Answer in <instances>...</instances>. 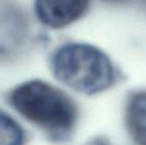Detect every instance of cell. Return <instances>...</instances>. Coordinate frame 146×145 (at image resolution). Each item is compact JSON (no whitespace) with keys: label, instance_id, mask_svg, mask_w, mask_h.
<instances>
[{"label":"cell","instance_id":"cell-1","mask_svg":"<svg viewBox=\"0 0 146 145\" xmlns=\"http://www.w3.org/2000/svg\"><path fill=\"white\" fill-rule=\"evenodd\" d=\"M10 102L25 118L51 134H67L76 123L77 109L71 98L48 82L19 85L13 90Z\"/></svg>","mask_w":146,"mask_h":145},{"label":"cell","instance_id":"cell-2","mask_svg":"<svg viewBox=\"0 0 146 145\" xmlns=\"http://www.w3.org/2000/svg\"><path fill=\"white\" fill-rule=\"evenodd\" d=\"M51 68L55 77L76 91L95 94L108 89L114 78L109 58L86 44H67L54 53Z\"/></svg>","mask_w":146,"mask_h":145},{"label":"cell","instance_id":"cell-3","mask_svg":"<svg viewBox=\"0 0 146 145\" xmlns=\"http://www.w3.org/2000/svg\"><path fill=\"white\" fill-rule=\"evenodd\" d=\"M90 0H36V13L44 25L62 28L81 18Z\"/></svg>","mask_w":146,"mask_h":145},{"label":"cell","instance_id":"cell-4","mask_svg":"<svg viewBox=\"0 0 146 145\" xmlns=\"http://www.w3.org/2000/svg\"><path fill=\"white\" fill-rule=\"evenodd\" d=\"M127 127L140 145H146V91L137 92L129 99L126 110Z\"/></svg>","mask_w":146,"mask_h":145},{"label":"cell","instance_id":"cell-5","mask_svg":"<svg viewBox=\"0 0 146 145\" xmlns=\"http://www.w3.org/2000/svg\"><path fill=\"white\" fill-rule=\"evenodd\" d=\"M23 131L9 116L0 113V145H22Z\"/></svg>","mask_w":146,"mask_h":145},{"label":"cell","instance_id":"cell-6","mask_svg":"<svg viewBox=\"0 0 146 145\" xmlns=\"http://www.w3.org/2000/svg\"><path fill=\"white\" fill-rule=\"evenodd\" d=\"M110 3H122V1H126V0H108Z\"/></svg>","mask_w":146,"mask_h":145},{"label":"cell","instance_id":"cell-7","mask_svg":"<svg viewBox=\"0 0 146 145\" xmlns=\"http://www.w3.org/2000/svg\"><path fill=\"white\" fill-rule=\"evenodd\" d=\"M94 145H108V144H105V143H95Z\"/></svg>","mask_w":146,"mask_h":145}]
</instances>
